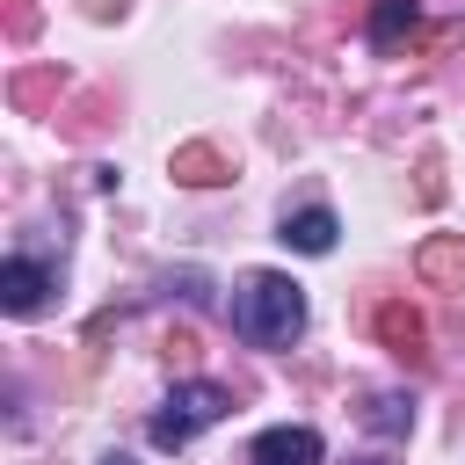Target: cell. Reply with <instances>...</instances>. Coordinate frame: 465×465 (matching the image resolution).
<instances>
[{"mask_svg": "<svg viewBox=\"0 0 465 465\" xmlns=\"http://www.w3.org/2000/svg\"><path fill=\"white\" fill-rule=\"evenodd\" d=\"M232 334L247 349H291L305 334V291L283 269H254L232 283Z\"/></svg>", "mask_w": 465, "mask_h": 465, "instance_id": "obj_1", "label": "cell"}, {"mask_svg": "<svg viewBox=\"0 0 465 465\" xmlns=\"http://www.w3.org/2000/svg\"><path fill=\"white\" fill-rule=\"evenodd\" d=\"M225 407H232V392H225V385L189 378V385H174V392H167V407L153 414V443H160V450H182V443H189L196 429H211Z\"/></svg>", "mask_w": 465, "mask_h": 465, "instance_id": "obj_2", "label": "cell"}, {"mask_svg": "<svg viewBox=\"0 0 465 465\" xmlns=\"http://www.w3.org/2000/svg\"><path fill=\"white\" fill-rule=\"evenodd\" d=\"M51 269L44 262H29V254H15V262H0V305L15 312V320H29V312H44V298H51Z\"/></svg>", "mask_w": 465, "mask_h": 465, "instance_id": "obj_3", "label": "cell"}, {"mask_svg": "<svg viewBox=\"0 0 465 465\" xmlns=\"http://www.w3.org/2000/svg\"><path fill=\"white\" fill-rule=\"evenodd\" d=\"M247 465H320V429H305V421L262 429V436L247 443Z\"/></svg>", "mask_w": 465, "mask_h": 465, "instance_id": "obj_4", "label": "cell"}, {"mask_svg": "<svg viewBox=\"0 0 465 465\" xmlns=\"http://www.w3.org/2000/svg\"><path fill=\"white\" fill-rule=\"evenodd\" d=\"M334 232H341L334 211H327V203H305V211H283V232H276V240L298 247V254H334Z\"/></svg>", "mask_w": 465, "mask_h": 465, "instance_id": "obj_5", "label": "cell"}, {"mask_svg": "<svg viewBox=\"0 0 465 465\" xmlns=\"http://www.w3.org/2000/svg\"><path fill=\"white\" fill-rule=\"evenodd\" d=\"M414 22H421V7H414V0H378V7H371V44H378V51H392Z\"/></svg>", "mask_w": 465, "mask_h": 465, "instance_id": "obj_6", "label": "cell"}, {"mask_svg": "<svg viewBox=\"0 0 465 465\" xmlns=\"http://www.w3.org/2000/svg\"><path fill=\"white\" fill-rule=\"evenodd\" d=\"M363 421H371L378 436H407V429H414V400H407V392H378Z\"/></svg>", "mask_w": 465, "mask_h": 465, "instance_id": "obj_7", "label": "cell"}, {"mask_svg": "<svg viewBox=\"0 0 465 465\" xmlns=\"http://www.w3.org/2000/svg\"><path fill=\"white\" fill-rule=\"evenodd\" d=\"M211 167H218V160H211V153H203V145H189V153H182V160H174V174H182V182H218V174H211Z\"/></svg>", "mask_w": 465, "mask_h": 465, "instance_id": "obj_8", "label": "cell"}, {"mask_svg": "<svg viewBox=\"0 0 465 465\" xmlns=\"http://www.w3.org/2000/svg\"><path fill=\"white\" fill-rule=\"evenodd\" d=\"M385 334H392V341H421V327H414V320H400V312H385Z\"/></svg>", "mask_w": 465, "mask_h": 465, "instance_id": "obj_9", "label": "cell"}, {"mask_svg": "<svg viewBox=\"0 0 465 465\" xmlns=\"http://www.w3.org/2000/svg\"><path fill=\"white\" fill-rule=\"evenodd\" d=\"M356 465H378V458H356Z\"/></svg>", "mask_w": 465, "mask_h": 465, "instance_id": "obj_10", "label": "cell"}, {"mask_svg": "<svg viewBox=\"0 0 465 465\" xmlns=\"http://www.w3.org/2000/svg\"><path fill=\"white\" fill-rule=\"evenodd\" d=\"M109 465H131V458H109Z\"/></svg>", "mask_w": 465, "mask_h": 465, "instance_id": "obj_11", "label": "cell"}]
</instances>
